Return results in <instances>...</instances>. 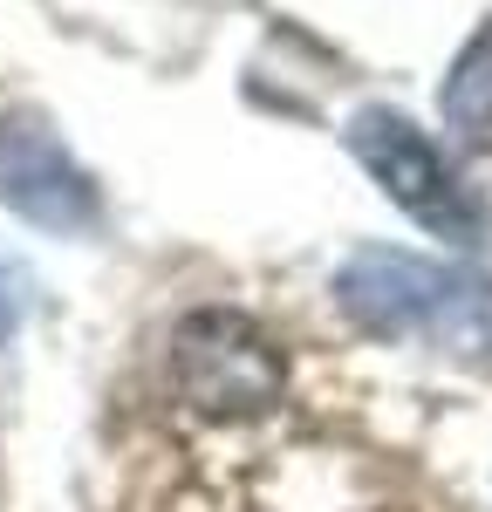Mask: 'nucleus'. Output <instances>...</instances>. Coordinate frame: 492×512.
<instances>
[{
  "label": "nucleus",
  "instance_id": "4",
  "mask_svg": "<svg viewBox=\"0 0 492 512\" xmlns=\"http://www.w3.org/2000/svg\"><path fill=\"white\" fill-rule=\"evenodd\" d=\"M171 376L192 410L212 417H246V410H267L281 396V349L253 328L246 315L226 308H205L178 328L171 342Z\"/></svg>",
  "mask_w": 492,
  "mask_h": 512
},
{
  "label": "nucleus",
  "instance_id": "6",
  "mask_svg": "<svg viewBox=\"0 0 492 512\" xmlns=\"http://www.w3.org/2000/svg\"><path fill=\"white\" fill-rule=\"evenodd\" d=\"M7 328H14V294H7V274H0V342H7Z\"/></svg>",
  "mask_w": 492,
  "mask_h": 512
},
{
  "label": "nucleus",
  "instance_id": "5",
  "mask_svg": "<svg viewBox=\"0 0 492 512\" xmlns=\"http://www.w3.org/2000/svg\"><path fill=\"white\" fill-rule=\"evenodd\" d=\"M438 110L458 151H492V21L458 48L445 89H438Z\"/></svg>",
  "mask_w": 492,
  "mask_h": 512
},
{
  "label": "nucleus",
  "instance_id": "1",
  "mask_svg": "<svg viewBox=\"0 0 492 512\" xmlns=\"http://www.w3.org/2000/svg\"><path fill=\"white\" fill-rule=\"evenodd\" d=\"M335 308L376 342H417L492 376V274L404 246H363L335 274Z\"/></svg>",
  "mask_w": 492,
  "mask_h": 512
},
{
  "label": "nucleus",
  "instance_id": "2",
  "mask_svg": "<svg viewBox=\"0 0 492 512\" xmlns=\"http://www.w3.org/2000/svg\"><path fill=\"white\" fill-rule=\"evenodd\" d=\"M349 151L369 178L383 185V198L410 212L424 233L458 239V246H486L492 239V212L479 205V192L451 171V158L404 117V110H383L369 103L349 117Z\"/></svg>",
  "mask_w": 492,
  "mask_h": 512
},
{
  "label": "nucleus",
  "instance_id": "3",
  "mask_svg": "<svg viewBox=\"0 0 492 512\" xmlns=\"http://www.w3.org/2000/svg\"><path fill=\"white\" fill-rule=\"evenodd\" d=\"M0 205L35 233L82 239L103 226V185L41 110H0Z\"/></svg>",
  "mask_w": 492,
  "mask_h": 512
}]
</instances>
